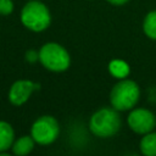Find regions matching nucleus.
I'll list each match as a JSON object with an SVG mask.
<instances>
[{"mask_svg": "<svg viewBox=\"0 0 156 156\" xmlns=\"http://www.w3.org/2000/svg\"><path fill=\"white\" fill-rule=\"evenodd\" d=\"M119 111L115 107H102L93 113L89 119V129L98 138L113 136L121 128Z\"/></svg>", "mask_w": 156, "mask_h": 156, "instance_id": "nucleus-1", "label": "nucleus"}, {"mask_svg": "<svg viewBox=\"0 0 156 156\" xmlns=\"http://www.w3.org/2000/svg\"><path fill=\"white\" fill-rule=\"evenodd\" d=\"M22 24L35 33L45 30L51 23V15L48 6L40 0L28 1L21 10L20 15Z\"/></svg>", "mask_w": 156, "mask_h": 156, "instance_id": "nucleus-2", "label": "nucleus"}, {"mask_svg": "<svg viewBox=\"0 0 156 156\" xmlns=\"http://www.w3.org/2000/svg\"><path fill=\"white\" fill-rule=\"evenodd\" d=\"M139 85L132 79H119L110 93L111 106L118 111L132 110L139 101Z\"/></svg>", "mask_w": 156, "mask_h": 156, "instance_id": "nucleus-3", "label": "nucleus"}, {"mask_svg": "<svg viewBox=\"0 0 156 156\" xmlns=\"http://www.w3.org/2000/svg\"><path fill=\"white\" fill-rule=\"evenodd\" d=\"M39 62L51 72H63L71 65L68 51L57 43H46L39 50Z\"/></svg>", "mask_w": 156, "mask_h": 156, "instance_id": "nucleus-4", "label": "nucleus"}, {"mask_svg": "<svg viewBox=\"0 0 156 156\" xmlns=\"http://www.w3.org/2000/svg\"><path fill=\"white\" fill-rule=\"evenodd\" d=\"M60 134V126L55 117L44 115L38 117L30 128V135L37 144L49 145L54 143Z\"/></svg>", "mask_w": 156, "mask_h": 156, "instance_id": "nucleus-5", "label": "nucleus"}, {"mask_svg": "<svg viewBox=\"0 0 156 156\" xmlns=\"http://www.w3.org/2000/svg\"><path fill=\"white\" fill-rule=\"evenodd\" d=\"M127 123L134 133L144 135L156 127V117L147 108H132L127 117Z\"/></svg>", "mask_w": 156, "mask_h": 156, "instance_id": "nucleus-6", "label": "nucleus"}, {"mask_svg": "<svg viewBox=\"0 0 156 156\" xmlns=\"http://www.w3.org/2000/svg\"><path fill=\"white\" fill-rule=\"evenodd\" d=\"M40 89V84L28 79H20L12 83L9 90V100L15 106H21L28 101L29 96Z\"/></svg>", "mask_w": 156, "mask_h": 156, "instance_id": "nucleus-7", "label": "nucleus"}, {"mask_svg": "<svg viewBox=\"0 0 156 156\" xmlns=\"http://www.w3.org/2000/svg\"><path fill=\"white\" fill-rule=\"evenodd\" d=\"M15 141V130L9 122L0 121V154L11 149Z\"/></svg>", "mask_w": 156, "mask_h": 156, "instance_id": "nucleus-8", "label": "nucleus"}, {"mask_svg": "<svg viewBox=\"0 0 156 156\" xmlns=\"http://www.w3.org/2000/svg\"><path fill=\"white\" fill-rule=\"evenodd\" d=\"M35 140L32 135H22L18 139H16L11 146L12 154L17 156H26L34 149Z\"/></svg>", "mask_w": 156, "mask_h": 156, "instance_id": "nucleus-9", "label": "nucleus"}, {"mask_svg": "<svg viewBox=\"0 0 156 156\" xmlns=\"http://www.w3.org/2000/svg\"><path fill=\"white\" fill-rule=\"evenodd\" d=\"M139 147L145 156H156V132H149L144 134L139 143Z\"/></svg>", "mask_w": 156, "mask_h": 156, "instance_id": "nucleus-10", "label": "nucleus"}, {"mask_svg": "<svg viewBox=\"0 0 156 156\" xmlns=\"http://www.w3.org/2000/svg\"><path fill=\"white\" fill-rule=\"evenodd\" d=\"M143 30L145 35L152 40H156V10L150 11L143 21Z\"/></svg>", "mask_w": 156, "mask_h": 156, "instance_id": "nucleus-11", "label": "nucleus"}, {"mask_svg": "<svg viewBox=\"0 0 156 156\" xmlns=\"http://www.w3.org/2000/svg\"><path fill=\"white\" fill-rule=\"evenodd\" d=\"M108 71L110 73L118 78V79H123L128 76L129 73V66L124 62V61H121V60H113L110 62L108 65Z\"/></svg>", "mask_w": 156, "mask_h": 156, "instance_id": "nucleus-12", "label": "nucleus"}, {"mask_svg": "<svg viewBox=\"0 0 156 156\" xmlns=\"http://www.w3.org/2000/svg\"><path fill=\"white\" fill-rule=\"evenodd\" d=\"M13 11V1L12 0H0V15L7 16Z\"/></svg>", "mask_w": 156, "mask_h": 156, "instance_id": "nucleus-13", "label": "nucleus"}, {"mask_svg": "<svg viewBox=\"0 0 156 156\" xmlns=\"http://www.w3.org/2000/svg\"><path fill=\"white\" fill-rule=\"evenodd\" d=\"M26 60H27L28 62H30V63L39 61V51L37 52L35 50H28V51L26 52Z\"/></svg>", "mask_w": 156, "mask_h": 156, "instance_id": "nucleus-14", "label": "nucleus"}, {"mask_svg": "<svg viewBox=\"0 0 156 156\" xmlns=\"http://www.w3.org/2000/svg\"><path fill=\"white\" fill-rule=\"evenodd\" d=\"M106 1L112 5H123V4L128 2V0H106Z\"/></svg>", "mask_w": 156, "mask_h": 156, "instance_id": "nucleus-15", "label": "nucleus"}]
</instances>
